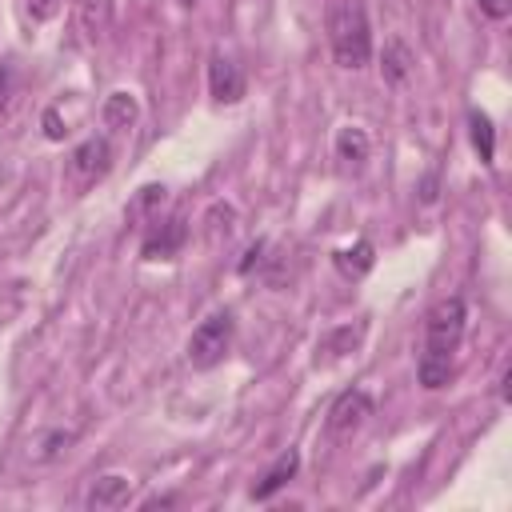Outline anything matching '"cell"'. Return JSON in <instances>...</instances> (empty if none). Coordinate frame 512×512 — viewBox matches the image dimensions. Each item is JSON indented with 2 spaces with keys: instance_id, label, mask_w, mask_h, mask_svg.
<instances>
[{
  "instance_id": "cell-1",
  "label": "cell",
  "mask_w": 512,
  "mask_h": 512,
  "mask_svg": "<svg viewBox=\"0 0 512 512\" xmlns=\"http://www.w3.org/2000/svg\"><path fill=\"white\" fill-rule=\"evenodd\" d=\"M464 324H468V308H464L460 296H444L424 316V348H420L416 376H420V384L428 392H436V388H444L452 380V360L460 352Z\"/></svg>"
},
{
  "instance_id": "cell-2",
  "label": "cell",
  "mask_w": 512,
  "mask_h": 512,
  "mask_svg": "<svg viewBox=\"0 0 512 512\" xmlns=\"http://www.w3.org/2000/svg\"><path fill=\"white\" fill-rule=\"evenodd\" d=\"M328 44L340 68L356 72L372 60V28L364 0H328Z\"/></svg>"
},
{
  "instance_id": "cell-3",
  "label": "cell",
  "mask_w": 512,
  "mask_h": 512,
  "mask_svg": "<svg viewBox=\"0 0 512 512\" xmlns=\"http://www.w3.org/2000/svg\"><path fill=\"white\" fill-rule=\"evenodd\" d=\"M228 348H232V316L216 312V316H208V320H200L192 328V336H188V364L208 372V368L224 364Z\"/></svg>"
},
{
  "instance_id": "cell-4",
  "label": "cell",
  "mask_w": 512,
  "mask_h": 512,
  "mask_svg": "<svg viewBox=\"0 0 512 512\" xmlns=\"http://www.w3.org/2000/svg\"><path fill=\"white\" fill-rule=\"evenodd\" d=\"M368 416H372V396H368L364 388H348V392H340V396L332 400L324 424H328L332 436H352Z\"/></svg>"
},
{
  "instance_id": "cell-5",
  "label": "cell",
  "mask_w": 512,
  "mask_h": 512,
  "mask_svg": "<svg viewBox=\"0 0 512 512\" xmlns=\"http://www.w3.org/2000/svg\"><path fill=\"white\" fill-rule=\"evenodd\" d=\"M108 168H112V144H108L104 136H88V140L76 144L72 156H68V172H72L76 184H92V180H100Z\"/></svg>"
},
{
  "instance_id": "cell-6",
  "label": "cell",
  "mask_w": 512,
  "mask_h": 512,
  "mask_svg": "<svg viewBox=\"0 0 512 512\" xmlns=\"http://www.w3.org/2000/svg\"><path fill=\"white\" fill-rule=\"evenodd\" d=\"M156 228L144 236V244H140V252H144V260H172L180 248H184V240H188V220L176 212V216H168L164 224H160V216L152 220Z\"/></svg>"
},
{
  "instance_id": "cell-7",
  "label": "cell",
  "mask_w": 512,
  "mask_h": 512,
  "mask_svg": "<svg viewBox=\"0 0 512 512\" xmlns=\"http://www.w3.org/2000/svg\"><path fill=\"white\" fill-rule=\"evenodd\" d=\"M244 72H240V64L232 60V56H212L208 60V92H212V100L216 104H236V100H244Z\"/></svg>"
},
{
  "instance_id": "cell-8",
  "label": "cell",
  "mask_w": 512,
  "mask_h": 512,
  "mask_svg": "<svg viewBox=\"0 0 512 512\" xmlns=\"http://www.w3.org/2000/svg\"><path fill=\"white\" fill-rule=\"evenodd\" d=\"M364 340V320H356V324H344V328H332V332H324L320 336V344H316V364H332V360H344L356 344Z\"/></svg>"
},
{
  "instance_id": "cell-9",
  "label": "cell",
  "mask_w": 512,
  "mask_h": 512,
  "mask_svg": "<svg viewBox=\"0 0 512 512\" xmlns=\"http://www.w3.org/2000/svg\"><path fill=\"white\" fill-rule=\"evenodd\" d=\"M132 496V480L128 476H100L92 488H88V508L92 512H108V508H124Z\"/></svg>"
},
{
  "instance_id": "cell-10",
  "label": "cell",
  "mask_w": 512,
  "mask_h": 512,
  "mask_svg": "<svg viewBox=\"0 0 512 512\" xmlns=\"http://www.w3.org/2000/svg\"><path fill=\"white\" fill-rule=\"evenodd\" d=\"M332 264H336L340 276L360 280L364 272H372V264H376V248H372V240H356V244H348V248H336V252H332Z\"/></svg>"
},
{
  "instance_id": "cell-11",
  "label": "cell",
  "mask_w": 512,
  "mask_h": 512,
  "mask_svg": "<svg viewBox=\"0 0 512 512\" xmlns=\"http://www.w3.org/2000/svg\"><path fill=\"white\" fill-rule=\"evenodd\" d=\"M296 468H300V452H292V448H288V452H284V456H280V460H276V464H272V468L252 484V500H272V496H276V492L296 476Z\"/></svg>"
},
{
  "instance_id": "cell-12",
  "label": "cell",
  "mask_w": 512,
  "mask_h": 512,
  "mask_svg": "<svg viewBox=\"0 0 512 512\" xmlns=\"http://www.w3.org/2000/svg\"><path fill=\"white\" fill-rule=\"evenodd\" d=\"M380 72H384V84H404L408 72H412V52L404 40H388L384 44V56H380Z\"/></svg>"
},
{
  "instance_id": "cell-13",
  "label": "cell",
  "mask_w": 512,
  "mask_h": 512,
  "mask_svg": "<svg viewBox=\"0 0 512 512\" xmlns=\"http://www.w3.org/2000/svg\"><path fill=\"white\" fill-rule=\"evenodd\" d=\"M368 152H372V144H368V132L364 128H340L336 132V160H344L348 168H360L364 160H368Z\"/></svg>"
},
{
  "instance_id": "cell-14",
  "label": "cell",
  "mask_w": 512,
  "mask_h": 512,
  "mask_svg": "<svg viewBox=\"0 0 512 512\" xmlns=\"http://www.w3.org/2000/svg\"><path fill=\"white\" fill-rule=\"evenodd\" d=\"M112 16H116V0H80V28L92 40H100L112 28Z\"/></svg>"
},
{
  "instance_id": "cell-15",
  "label": "cell",
  "mask_w": 512,
  "mask_h": 512,
  "mask_svg": "<svg viewBox=\"0 0 512 512\" xmlns=\"http://www.w3.org/2000/svg\"><path fill=\"white\" fill-rule=\"evenodd\" d=\"M100 116H104V124H108V128H132V124H136V116H140V104H136V96H132V92H112V96L104 100Z\"/></svg>"
},
{
  "instance_id": "cell-16",
  "label": "cell",
  "mask_w": 512,
  "mask_h": 512,
  "mask_svg": "<svg viewBox=\"0 0 512 512\" xmlns=\"http://www.w3.org/2000/svg\"><path fill=\"white\" fill-rule=\"evenodd\" d=\"M468 136H472V148H476L480 164H492V156H496V132H492V120L480 108L468 112Z\"/></svg>"
},
{
  "instance_id": "cell-17",
  "label": "cell",
  "mask_w": 512,
  "mask_h": 512,
  "mask_svg": "<svg viewBox=\"0 0 512 512\" xmlns=\"http://www.w3.org/2000/svg\"><path fill=\"white\" fill-rule=\"evenodd\" d=\"M164 184H144L136 196H132V204H128V224H144V220H156V212H160V204H164Z\"/></svg>"
},
{
  "instance_id": "cell-18",
  "label": "cell",
  "mask_w": 512,
  "mask_h": 512,
  "mask_svg": "<svg viewBox=\"0 0 512 512\" xmlns=\"http://www.w3.org/2000/svg\"><path fill=\"white\" fill-rule=\"evenodd\" d=\"M68 444H72V432H48V436H40V448L44 452H36V460H60L64 452H68Z\"/></svg>"
},
{
  "instance_id": "cell-19",
  "label": "cell",
  "mask_w": 512,
  "mask_h": 512,
  "mask_svg": "<svg viewBox=\"0 0 512 512\" xmlns=\"http://www.w3.org/2000/svg\"><path fill=\"white\" fill-rule=\"evenodd\" d=\"M24 4H28V16H32V20H40V24H44V20H52V16H56V8H60V0H24Z\"/></svg>"
},
{
  "instance_id": "cell-20",
  "label": "cell",
  "mask_w": 512,
  "mask_h": 512,
  "mask_svg": "<svg viewBox=\"0 0 512 512\" xmlns=\"http://www.w3.org/2000/svg\"><path fill=\"white\" fill-rule=\"evenodd\" d=\"M480 12H484L488 20H504V16L512 12V0H480Z\"/></svg>"
},
{
  "instance_id": "cell-21",
  "label": "cell",
  "mask_w": 512,
  "mask_h": 512,
  "mask_svg": "<svg viewBox=\"0 0 512 512\" xmlns=\"http://www.w3.org/2000/svg\"><path fill=\"white\" fill-rule=\"evenodd\" d=\"M44 136H48V140H64V124H60V112H56V108L44 112Z\"/></svg>"
},
{
  "instance_id": "cell-22",
  "label": "cell",
  "mask_w": 512,
  "mask_h": 512,
  "mask_svg": "<svg viewBox=\"0 0 512 512\" xmlns=\"http://www.w3.org/2000/svg\"><path fill=\"white\" fill-rule=\"evenodd\" d=\"M8 96H12V72L8 64H0V112L8 108Z\"/></svg>"
},
{
  "instance_id": "cell-23",
  "label": "cell",
  "mask_w": 512,
  "mask_h": 512,
  "mask_svg": "<svg viewBox=\"0 0 512 512\" xmlns=\"http://www.w3.org/2000/svg\"><path fill=\"white\" fill-rule=\"evenodd\" d=\"M420 200H424V204H432V200H436V172H428V176H424V184H420Z\"/></svg>"
},
{
  "instance_id": "cell-24",
  "label": "cell",
  "mask_w": 512,
  "mask_h": 512,
  "mask_svg": "<svg viewBox=\"0 0 512 512\" xmlns=\"http://www.w3.org/2000/svg\"><path fill=\"white\" fill-rule=\"evenodd\" d=\"M260 252H264V244H252L248 256L240 260V272H252V264H260Z\"/></svg>"
},
{
  "instance_id": "cell-25",
  "label": "cell",
  "mask_w": 512,
  "mask_h": 512,
  "mask_svg": "<svg viewBox=\"0 0 512 512\" xmlns=\"http://www.w3.org/2000/svg\"><path fill=\"white\" fill-rule=\"evenodd\" d=\"M168 504H176V496H152V500H144L148 512H152V508H168Z\"/></svg>"
},
{
  "instance_id": "cell-26",
  "label": "cell",
  "mask_w": 512,
  "mask_h": 512,
  "mask_svg": "<svg viewBox=\"0 0 512 512\" xmlns=\"http://www.w3.org/2000/svg\"><path fill=\"white\" fill-rule=\"evenodd\" d=\"M176 4H196V0H176Z\"/></svg>"
}]
</instances>
